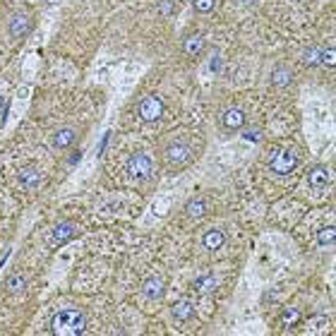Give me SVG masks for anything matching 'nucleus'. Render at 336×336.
Returning <instances> with one entry per match:
<instances>
[{
    "label": "nucleus",
    "mask_w": 336,
    "mask_h": 336,
    "mask_svg": "<svg viewBox=\"0 0 336 336\" xmlns=\"http://www.w3.org/2000/svg\"><path fill=\"white\" fill-rule=\"evenodd\" d=\"M53 327V334H60V336H77L84 331L87 327V320L80 310H60L51 322Z\"/></svg>",
    "instance_id": "obj_1"
},
{
    "label": "nucleus",
    "mask_w": 336,
    "mask_h": 336,
    "mask_svg": "<svg viewBox=\"0 0 336 336\" xmlns=\"http://www.w3.org/2000/svg\"><path fill=\"white\" fill-rule=\"evenodd\" d=\"M152 156L149 154H132L130 161H127V173H130L132 180H144V178L152 176Z\"/></svg>",
    "instance_id": "obj_2"
},
{
    "label": "nucleus",
    "mask_w": 336,
    "mask_h": 336,
    "mask_svg": "<svg viewBox=\"0 0 336 336\" xmlns=\"http://www.w3.org/2000/svg\"><path fill=\"white\" fill-rule=\"evenodd\" d=\"M295 163H298L295 152H293V149H281V152H276L271 156L269 168L274 173H278V176H286V173H291L293 168H295Z\"/></svg>",
    "instance_id": "obj_3"
},
{
    "label": "nucleus",
    "mask_w": 336,
    "mask_h": 336,
    "mask_svg": "<svg viewBox=\"0 0 336 336\" xmlns=\"http://www.w3.org/2000/svg\"><path fill=\"white\" fill-rule=\"evenodd\" d=\"M137 113L144 123H154L163 116V103H161L159 96H144L137 106Z\"/></svg>",
    "instance_id": "obj_4"
},
{
    "label": "nucleus",
    "mask_w": 336,
    "mask_h": 336,
    "mask_svg": "<svg viewBox=\"0 0 336 336\" xmlns=\"http://www.w3.org/2000/svg\"><path fill=\"white\" fill-rule=\"evenodd\" d=\"M163 156H166L168 166H183V163H188L192 159V149L188 144H183V142H173V144L166 146Z\"/></svg>",
    "instance_id": "obj_5"
},
{
    "label": "nucleus",
    "mask_w": 336,
    "mask_h": 336,
    "mask_svg": "<svg viewBox=\"0 0 336 336\" xmlns=\"http://www.w3.org/2000/svg\"><path fill=\"white\" fill-rule=\"evenodd\" d=\"M31 29V17L27 12H17V15L10 17V24H8V31L12 39H24Z\"/></svg>",
    "instance_id": "obj_6"
},
{
    "label": "nucleus",
    "mask_w": 336,
    "mask_h": 336,
    "mask_svg": "<svg viewBox=\"0 0 336 336\" xmlns=\"http://www.w3.org/2000/svg\"><path fill=\"white\" fill-rule=\"evenodd\" d=\"M74 233H77V226H74L72 221H60L51 231V245H63L70 238H74Z\"/></svg>",
    "instance_id": "obj_7"
},
{
    "label": "nucleus",
    "mask_w": 336,
    "mask_h": 336,
    "mask_svg": "<svg viewBox=\"0 0 336 336\" xmlns=\"http://www.w3.org/2000/svg\"><path fill=\"white\" fill-rule=\"evenodd\" d=\"M41 183H44V173H41V168L27 166V168L20 171V185H22L24 190H36Z\"/></svg>",
    "instance_id": "obj_8"
},
{
    "label": "nucleus",
    "mask_w": 336,
    "mask_h": 336,
    "mask_svg": "<svg viewBox=\"0 0 336 336\" xmlns=\"http://www.w3.org/2000/svg\"><path fill=\"white\" fill-rule=\"evenodd\" d=\"M242 123H245V113H242L240 108H226L223 110V116H221V125H223V130L226 132L240 130Z\"/></svg>",
    "instance_id": "obj_9"
},
{
    "label": "nucleus",
    "mask_w": 336,
    "mask_h": 336,
    "mask_svg": "<svg viewBox=\"0 0 336 336\" xmlns=\"http://www.w3.org/2000/svg\"><path fill=\"white\" fill-rule=\"evenodd\" d=\"M307 180H310V188H312L314 192H322L329 185L331 176H329V171L324 166H314L312 171L307 173Z\"/></svg>",
    "instance_id": "obj_10"
},
{
    "label": "nucleus",
    "mask_w": 336,
    "mask_h": 336,
    "mask_svg": "<svg viewBox=\"0 0 336 336\" xmlns=\"http://www.w3.org/2000/svg\"><path fill=\"white\" fill-rule=\"evenodd\" d=\"M142 293H144V298L149 300H159L163 295V281L159 276H149L142 286Z\"/></svg>",
    "instance_id": "obj_11"
},
{
    "label": "nucleus",
    "mask_w": 336,
    "mask_h": 336,
    "mask_svg": "<svg viewBox=\"0 0 336 336\" xmlns=\"http://www.w3.org/2000/svg\"><path fill=\"white\" fill-rule=\"evenodd\" d=\"M74 137H77V130H74V127H60V130L53 135V146H55V149H65V146H70L74 142Z\"/></svg>",
    "instance_id": "obj_12"
},
{
    "label": "nucleus",
    "mask_w": 336,
    "mask_h": 336,
    "mask_svg": "<svg viewBox=\"0 0 336 336\" xmlns=\"http://www.w3.org/2000/svg\"><path fill=\"white\" fill-rule=\"evenodd\" d=\"M171 312H173V317H176L178 322H188L192 314H195V305H192L190 300H178Z\"/></svg>",
    "instance_id": "obj_13"
},
{
    "label": "nucleus",
    "mask_w": 336,
    "mask_h": 336,
    "mask_svg": "<svg viewBox=\"0 0 336 336\" xmlns=\"http://www.w3.org/2000/svg\"><path fill=\"white\" fill-rule=\"evenodd\" d=\"M202 48H204V39H202V34H192V36L185 39L183 51L188 53V55H199Z\"/></svg>",
    "instance_id": "obj_14"
},
{
    "label": "nucleus",
    "mask_w": 336,
    "mask_h": 336,
    "mask_svg": "<svg viewBox=\"0 0 336 336\" xmlns=\"http://www.w3.org/2000/svg\"><path fill=\"white\" fill-rule=\"evenodd\" d=\"M291 80H293V72H291V67H286V65H278L276 70H274V74H271L274 87H288Z\"/></svg>",
    "instance_id": "obj_15"
},
{
    "label": "nucleus",
    "mask_w": 336,
    "mask_h": 336,
    "mask_svg": "<svg viewBox=\"0 0 336 336\" xmlns=\"http://www.w3.org/2000/svg\"><path fill=\"white\" fill-rule=\"evenodd\" d=\"M207 250H219L223 242H226V235L221 233V231H207L204 238H202Z\"/></svg>",
    "instance_id": "obj_16"
},
{
    "label": "nucleus",
    "mask_w": 336,
    "mask_h": 336,
    "mask_svg": "<svg viewBox=\"0 0 336 336\" xmlns=\"http://www.w3.org/2000/svg\"><path fill=\"white\" fill-rule=\"evenodd\" d=\"M185 212H188V216H192V219H199V216L207 214V202L204 199H192V202L185 204Z\"/></svg>",
    "instance_id": "obj_17"
},
{
    "label": "nucleus",
    "mask_w": 336,
    "mask_h": 336,
    "mask_svg": "<svg viewBox=\"0 0 336 336\" xmlns=\"http://www.w3.org/2000/svg\"><path fill=\"white\" fill-rule=\"evenodd\" d=\"M334 238H336V231H334V226L322 228L320 233H317V242H320L322 248H331V245H334Z\"/></svg>",
    "instance_id": "obj_18"
},
{
    "label": "nucleus",
    "mask_w": 336,
    "mask_h": 336,
    "mask_svg": "<svg viewBox=\"0 0 336 336\" xmlns=\"http://www.w3.org/2000/svg\"><path fill=\"white\" fill-rule=\"evenodd\" d=\"M214 286H216V278L214 276H199L192 281V288L199 293H207V291H214Z\"/></svg>",
    "instance_id": "obj_19"
},
{
    "label": "nucleus",
    "mask_w": 336,
    "mask_h": 336,
    "mask_svg": "<svg viewBox=\"0 0 336 336\" xmlns=\"http://www.w3.org/2000/svg\"><path fill=\"white\" fill-rule=\"evenodd\" d=\"M24 286H27V281H24V276H20V274H12V276H8V281H5V288H8L10 293H22Z\"/></svg>",
    "instance_id": "obj_20"
},
{
    "label": "nucleus",
    "mask_w": 336,
    "mask_h": 336,
    "mask_svg": "<svg viewBox=\"0 0 336 336\" xmlns=\"http://www.w3.org/2000/svg\"><path fill=\"white\" fill-rule=\"evenodd\" d=\"M303 63H305L307 67L320 65V63H322V48H307L305 55H303Z\"/></svg>",
    "instance_id": "obj_21"
},
{
    "label": "nucleus",
    "mask_w": 336,
    "mask_h": 336,
    "mask_svg": "<svg viewBox=\"0 0 336 336\" xmlns=\"http://www.w3.org/2000/svg\"><path fill=\"white\" fill-rule=\"evenodd\" d=\"M216 8V0H195V10L197 12H212Z\"/></svg>",
    "instance_id": "obj_22"
},
{
    "label": "nucleus",
    "mask_w": 336,
    "mask_h": 336,
    "mask_svg": "<svg viewBox=\"0 0 336 336\" xmlns=\"http://www.w3.org/2000/svg\"><path fill=\"white\" fill-rule=\"evenodd\" d=\"M322 63L329 67H334V48H327V51H322Z\"/></svg>",
    "instance_id": "obj_23"
},
{
    "label": "nucleus",
    "mask_w": 336,
    "mask_h": 336,
    "mask_svg": "<svg viewBox=\"0 0 336 336\" xmlns=\"http://www.w3.org/2000/svg\"><path fill=\"white\" fill-rule=\"evenodd\" d=\"M295 320H298V312H295V310H286V312H284V322H286V324H293Z\"/></svg>",
    "instance_id": "obj_24"
},
{
    "label": "nucleus",
    "mask_w": 336,
    "mask_h": 336,
    "mask_svg": "<svg viewBox=\"0 0 336 336\" xmlns=\"http://www.w3.org/2000/svg\"><path fill=\"white\" fill-rule=\"evenodd\" d=\"M242 137L248 139V142H250V139H252V142H257V139H259V137H257V130H248L245 135H242Z\"/></svg>",
    "instance_id": "obj_25"
},
{
    "label": "nucleus",
    "mask_w": 336,
    "mask_h": 336,
    "mask_svg": "<svg viewBox=\"0 0 336 336\" xmlns=\"http://www.w3.org/2000/svg\"><path fill=\"white\" fill-rule=\"evenodd\" d=\"M171 3H163V5H161V12H163V15H171Z\"/></svg>",
    "instance_id": "obj_26"
},
{
    "label": "nucleus",
    "mask_w": 336,
    "mask_h": 336,
    "mask_svg": "<svg viewBox=\"0 0 336 336\" xmlns=\"http://www.w3.org/2000/svg\"><path fill=\"white\" fill-rule=\"evenodd\" d=\"M3 106H5V99H3V96H0V108H3Z\"/></svg>",
    "instance_id": "obj_27"
},
{
    "label": "nucleus",
    "mask_w": 336,
    "mask_h": 336,
    "mask_svg": "<svg viewBox=\"0 0 336 336\" xmlns=\"http://www.w3.org/2000/svg\"><path fill=\"white\" fill-rule=\"evenodd\" d=\"M46 3H48V5H53V3H58V0H46Z\"/></svg>",
    "instance_id": "obj_28"
}]
</instances>
